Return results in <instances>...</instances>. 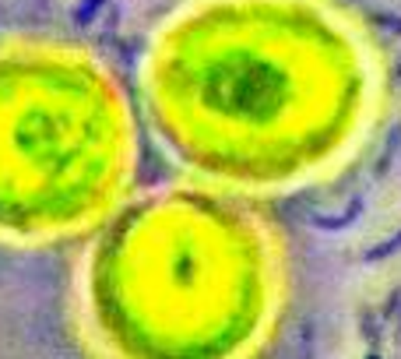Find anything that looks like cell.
<instances>
[{
  "mask_svg": "<svg viewBox=\"0 0 401 359\" xmlns=\"http://www.w3.org/2000/svg\"><path fill=\"white\" fill-rule=\"evenodd\" d=\"M159 116L211 173L282 180L320 162L352 127L359 71L349 43L286 0L218 4L162 50Z\"/></svg>",
  "mask_w": 401,
  "mask_h": 359,
  "instance_id": "6da1fadb",
  "label": "cell"
},
{
  "mask_svg": "<svg viewBox=\"0 0 401 359\" xmlns=\"http://www.w3.org/2000/svg\"><path fill=\"white\" fill-rule=\"evenodd\" d=\"M96 296L106 328L137 353L232 349L268 303L264 243L222 204L169 197L102 247Z\"/></svg>",
  "mask_w": 401,
  "mask_h": 359,
  "instance_id": "7a4b0ae2",
  "label": "cell"
},
{
  "mask_svg": "<svg viewBox=\"0 0 401 359\" xmlns=\"http://www.w3.org/2000/svg\"><path fill=\"white\" fill-rule=\"evenodd\" d=\"M127 138L113 92L67 57L0 64V226L64 229L109 201Z\"/></svg>",
  "mask_w": 401,
  "mask_h": 359,
  "instance_id": "3957f363",
  "label": "cell"
}]
</instances>
